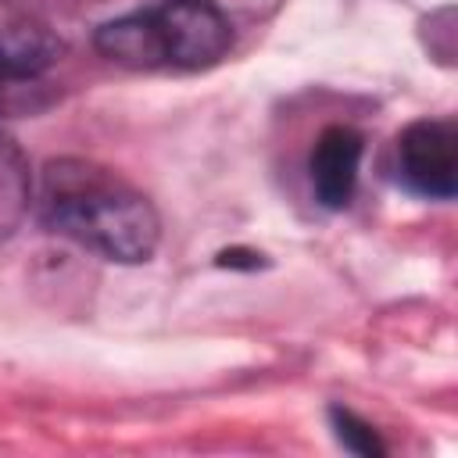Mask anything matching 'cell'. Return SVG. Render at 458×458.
<instances>
[{
  "instance_id": "cell-4",
  "label": "cell",
  "mask_w": 458,
  "mask_h": 458,
  "mask_svg": "<svg viewBox=\"0 0 458 458\" xmlns=\"http://www.w3.org/2000/svg\"><path fill=\"white\" fill-rule=\"evenodd\" d=\"M365 140L351 125H329L308 157V175H311V193L322 208L340 211L351 204L354 186H358V168H361Z\"/></svg>"
},
{
  "instance_id": "cell-2",
  "label": "cell",
  "mask_w": 458,
  "mask_h": 458,
  "mask_svg": "<svg viewBox=\"0 0 458 458\" xmlns=\"http://www.w3.org/2000/svg\"><path fill=\"white\" fill-rule=\"evenodd\" d=\"M93 43L122 68L197 72L225 57L233 29L211 0H161L104 21Z\"/></svg>"
},
{
  "instance_id": "cell-7",
  "label": "cell",
  "mask_w": 458,
  "mask_h": 458,
  "mask_svg": "<svg viewBox=\"0 0 458 458\" xmlns=\"http://www.w3.org/2000/svg\"><path fill=\"white\" fill-rule=\"evenodd\" d=\"M329 419H333V433H336V440H340L347 451H354V454H383V451H386L383 440L376 437V429H372L369 422H361L354 411H347V408H333Z\"/></svg>"
},
{
  "instance_id": "cell-3",
  "label": "cell",
  "mask_w": 458,
  "mask_h": 458,
  "mask_svg": "<svg viewBox=\"0 0 458 458\" xmlns=\"http://www.w3.org/2000/svg\"><path fill=\"white\" fill-rule=\"evenodd\" d=\"M397 179L426 197L451 200L458 190V129L447 118L411 122L397 136Z\"/></svg>"
},
{
  "instance_id": "cell-6",
  "label": "cell",
  "mask_w": 458,
  "mask_h": 458,
  "mask_svg": "<svg viewBox=\"0 0 458 458\" xmlns=\"http://www.w3.org/2000/svg\"><path fill=\"white\" fill-rule=\"evenodd\" d=\"M32 204V168L14 136L0 129V240L11 236Z\"/></svg>"
},
{
  "instance_id": "cell-5",
  "label": "cell",
  "mask_w": 458,
  "mask_h": 458,
  "mask_svg": "<svg viewBox=\"0 0 458 458\" xmlns=\"http://www.w3.org/2000/svg\"><path fill=\"white\" fill-rule=\"evenodd\" d=\"M61 54V43L32 25L0 29V82H21L47 72Z\"/></svg>"
},
{
  "instance_id": "cell-1",
  "label": "cell",
  "mask_w": 458,
  "mask_h": 458,
  "mask_svg": "<svg viewBox=\"0 0 458 458\" xmlns=\"http://www.w3.org/2000/svg\"><path fill=\"white\" fill-rule=\"evenodd\" d=\"M39 218L50 233L118 265L147 261L161 240L154 204L118 172L86 157H57L47 165Z\"/></svg>"
},
{
  "instance_id": "cell-8",
  "label": "cell",
  "mask_w": 458,
  "mask_h": 458,
  "mask_svg": "<svg viewBox=\"0 0 458 458\" xmlns=\"http://www.w3.org/2000/svg\"><path fill=\"white\" fill-rule=\"evenodd\" d=\"M218 265H247V268H258L261 265V254H254V250H222L218 254Z\"/></svg>"
}]
</instances>
